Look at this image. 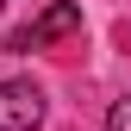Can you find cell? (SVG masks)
Here are the masks:
<instances>
[{
	"mask_svg": "<svg viewBox=\"0 0 131 131\" xmlns=\"http://www.w3.org/2000/svg\"><path fill=\"white\" fill-rule=\"evenodd\" d=\"M75 31H81V6H75V0H50L31 25H19V31L6 38V50H13V56H31V50H44V44L75 38Z\"/></svg>",
	"mask_w": 131,
	"mask_h": 131,
	"instance_id": "1",
	"label": "cell"
},
{
	"mask_svg": "<svg viewBox=\"0 0 131 131\" xmlns=\"http://www.w3.org/2000/svg\"><path fill=\"white\" fill-rule=\"evenodd\" d=\"M44 125V88L38 81H0V131H38Z\"/></svg>",
	"mask_w": 131,
	"mask_h": 131,
	"instance_id": "2",
	"label": "cell"
},
{
	"mask_svg": "<svg viewBox=\"0 0 131 131\" xmlns=\"http://www.w3.org/2000/svg\"><path fill=\"white\" fill-rule=\"evenodd\" d=\"M106 131H131V94H119V100H112V112H106Z\"/></svg>",
	"mask_w": 131,
	"mask_h": 131,
	"instance_id": "3",
	"label": "cell"
},
{
	"mask_svg": "<svg viewBox=\"0 0 131 131\" xmlns=\"http://www.w3.org/2000/svg\"><path fill=\"white\" fill-rule=\"evenodd\" d=\"M0 6H6V0H0Z\"/></svg>",
	"mask_w": 131,
	"mask_h": 131,
	"instance_id": "4",
	"label": "cell"
}]
</instances>
